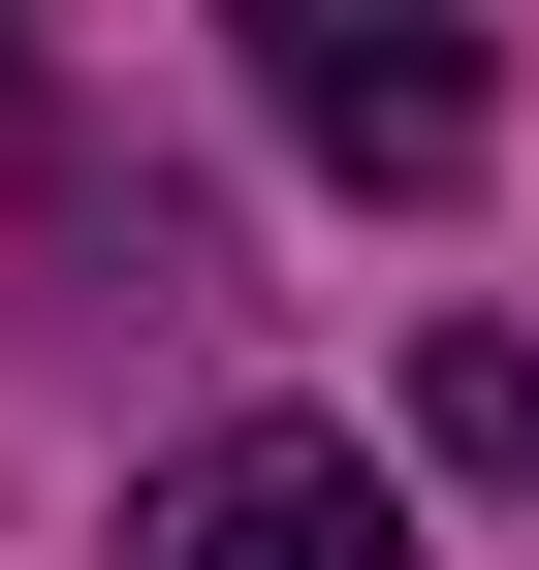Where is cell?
I'll return each mask as SVG.
<instances>
[{"instance_id":"cell-1","label":"cell","mask_w":539,"mask_h":570,"mask_svg":"<svg viewBox=\"0 0 539 570\" xmlns=\"http://www.w3.org/2000/svg\"><path fill=\"white\" fill-rule=\"evenodd\" d=\"M223 32L286 96V159H350V190H477V127H508L477 0H223Z\"/></svg>"},{"instance_id":"cell-2","label":"cell","mask_w":539,"mask_h":570,"mask_svg":"<svg viewBox=\"0 0 539 570\" xmlns=\"http://www.w3.org/2000/svg\"><path fill=\"white\" fill-rule=\"evenodd\" d=\"M127 570H413V475L317 444V412H223V444L127 508Z\"/></svg>"},{"instance_id":"cell-3","label":"cell","mask_w":539,"mask_h":570,"mask_svg":"<svg viewBox=\"0 0 539 570\" xmlns=\"http://www.w3.org/2000/svg\"><path fill=\"white\" fill-rule=\"evenodd\" d=\"M444 444H477V475H539V348H444Z\"/></svg>"},{"instance_id":"cell-4","label":"cell","mask_w":539,"mask_h":570,"mask_svg":"<svg viewBox=\"0 0 539 570\" xmlns=\"http://www.w3.org/2000/svg\"><path fill=\"white\" fill-rule=\"evenodd\" d=\"M0 127H32V63H0Z\"/></svg>"}]
</instances>
